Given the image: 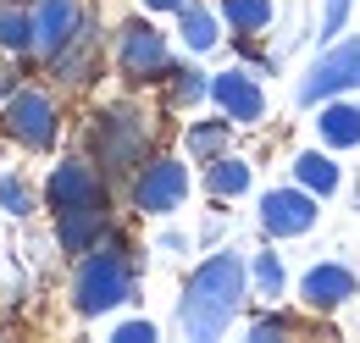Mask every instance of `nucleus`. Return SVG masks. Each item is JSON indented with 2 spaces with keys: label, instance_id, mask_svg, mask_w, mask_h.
Returning <instances> with one entry per match:
<instances>
[{
  "label": "nucleus",
  "instance_id": "15",
  "mask_svg": "<svg viewBox=\"0 0 360 343\" xmlns=\"http://www.w3.org/2000/svg\"><path fill=\"white\" fill-rule=\"evenodd\" d=\"M294 183H305L316 200H327V194H338L344 172L333 167V150H305V155H294Z\"/></svg>",
  "mask_w": 360,
  "mask_h": 343
},
{
  "label": "nucleus",
  "instance_id": "13",
  "mask_svg": "<svg viewBox=\"0 0 360 343\" xmlns=\"http://www.w3.org/2000/svg\"><path fill=\"white\" fill-rule=\"evenodd\" d=\"M111 233V216L105 205H78V211H56V244L67 255H89L94 244Z\"/></svg>",
  "mask_w": 360,
  "mask_h": 343
},
{
  "label": "nucleus",
  "instance_id": "8",
  "mask_svg": "<svg viewBox=\"0 0 360 343\" xmlns=\"http://www.w3.org/2000/svg\"><path fill=\"white\" fill-rule=\"evenodd\" d=\"M316 194L305 183H294V188H271L261 194V227H266V238H305L316 227Z\"/></svg>",
  "mask_w": 360,
  "mask_h": 343
},
{
  "label": "nucleus",
  "instance_id": "28",
  "mask_svg": "<svg viewBox=\"0 0 360 343\" xmlns=\"http://www.w3.org/2000/svg\"><path fill=\"white\" fill-rule=\"evenodd\" d=\"M188 0H144V11H183Z\"/></svg>",
  "mask_w": 360,
  "mask_h": 343
},
{
  "label": "nucleus",
  "instance_id": "14",
  "mask_svg": "<svg viewBox=\"0 0 360 343\" xmlns=\"http://www.w3.org/2000/svg\"><path fill=\"white\" fill-rule=\"evenodd\" d=\"M316 133H321V144L327 150H355L360 144V105H349V100H321L316 105Z\"/></svg>",
  "mask_w": 360,
  "mask_h": 343
},
{
  "label": "nucleus",
  "instance_id": "26",
  "mask_svg": "<svg viewBox=\"0 0 360 343\" xmlns=\"http://www.w3.org/2000/svg\"><path fill=\"white\" fill-rule=\"evenodd\" d=\"M277 332H288L283 316H255V321H250V338H277Z\"/></svg>",
  "mask_w": 360,
  "mask_h": 343
},
{
  "label": "nucleus",
  "instance_id": "22",
  "mask_svg": "<svg viewBox=\"0 0 360 343\" xmlns=\"http://www.w3.org/2000/svg\"><path fill=\"white\" fill-rule=\"evenodd\" d=\"M211 94V78L200 67H172V105H200Z\"/></svg>",
  "mask_w": 360,
  "mask_h": 343
},
{
  "label": "nucleus",
  "instance_id": "1",
  "mask_svg": "<svg viewBox=\"0 0 360 343\" xmlns=\"http://www.w3.org/2000/svg\"><path fill=\"white\" fill-rule=\"evenodd\" d=\"M244 294H250V260L244 255H211L200 260V271L188 277L178 299V327L194 343H211L233 327V316L244 310Z\"/></svg>",
  "mask_w": 360,
  "mask_h": 343
},
{
  "label": "nucleus",
  "instance_id": "27",
  "mask_svg": "<svg viewBox=\"0 0 360 343\" xmlns=\"http://www.w3.org/2000/svg\"><path fill=\"white\" fill-rule=\"evenodd\" d=\"M17 94V72H11V61H0V100H11Z\"/></svg>",
  "mask_w": 360,
  "mask_h": 343
},
{
  "label": "nucleus",
  "instance_id": "18",
  "mask_svg": "<svg viewBox=\"0 0 360 343\" xmlns=\"http://www.w3.org/2000/svg\"><path fill=\"white\" fill-rule=\"evenodd\" d=\"M0 50H34V11H22L17 0H0Z\"/></svg>",
  "mask_w": 360,
  "mask_h": 343
},
{
  "label": "nucleus",
  "instance_id": "25",
  "mask_svg": "<svg viewBox=\"0 0 360 343\" xmlns=\"http://www.w3.org/2000/svg\"><path fill=\"white\" fill-rule=\"evenodd\" d=\"M117 343H155V327H150V321H122V327H117Z\"/></svg>",
  "mask_w": 360,
  "mask_h": 343
},
{
  "label": "nucleus",
  "instance_id": "21",
  "mask_svg": "<svg viewBox=\"0 0 360 343\" xmlns=\"http://www.w3.org/2000/svg\"><path fill=\"white\" fill-rule=\"evenodd\" d=\"M250 283H255V294L261 299H283V255H271V250H261V255L250 260Z\"/></svg>",
  "mask_w": 360,
  "mask_h": 343
},
{
  "label": "nucleus",
  "instance_id": "4",
  "mask_svg": "<svg viewBox=\"0 0 360 343\" xmlns=\"http://www.w3.org/2000/svg\"><path fill=\"white\" fill-rule=\"evenodd\" d=\"M349 89H360V34L355 39H333L311 61V72L300 78V105H321V100L349 94Z\"/></svg>",
  "mask_w": 360,
  "mask_h": 343
},
{
  "label": "nucleus",
  "instance_id": "5",
  "mask_svg": "<svg viewBox=\"0 0 360 343\" xmlns=\"http://www.w3.org/2000/svg\"><path fill=\"white\" fill-rule=\"evenodd\" d=\"M117 67L128 84H155V78H172V50L167 34L150 28V22H128L117 34Z\"/></svg>",
  "mask_w": 360,
  "mask_h": 343
},
{
  "label": "nucleus",
  "instance_id": "24",
  "mask_svg": "<svg viewBox=\"0 0 360 343\" xmlns=\"http://www.w3.org/2000/svg\"><path fill=\"white\" fill-rule=\"evenodd\" d=\"M349 6H355V0H327V6H321V39H327V44H333V34H344Z\"/></svg>",
  "mask_w": 360,
  "mask_h": 343
},
{
  "label": "nucleus",
  "instance_id": "7",
  "mask_svg": "<svg viewBox=\"0 0 360 343\" xmlns=\"http://www.w3.org/2000/svg\"><path fill=\"white\" fill-rule=\"evenodd\" d=\"M144 144H150V122L139 111H105L100 128H94V150H100V167L128 172L144 161Z\"/></svg>",
  "mask_w": 360,
  "mask_h": 343
},
{
  "label": "nucleus",
  "instance_id": "2",
  "mask_svg": "<svg viewBox=\"0 0 360 343\" xmlns=\"http://www.w3.org/2000/svg\"><path fill=\"white\" fill-rule=\"evenodd\" d=\"M134 283L139 266L128 260L122 244H94L72 271V304H78V316H105V310L134 299Z\"/></svg>",
  "mask_w": 360,
  "mask_h": 343
},
{
  "label": "nucleus",
  "instance_id": "3",
  "mask_svg": "<svg viewBox=\"0 0 360 343\" xmlns=\"http://www.w3.org/2000/svg\"><path fill=\"white\" fill-rule=\"evenodd\" d=\"M0 128H6V138H17L22 150H50L56 133H61L56 100L45 89H17L11 100H0Z\"/></svg>",
  "mask_w": 360,
  "mask_h": 343
},
{
  "label": "nucleus",
  "instance_id": "19",
  "mask_svg": "<svg viewBox=\"0 0 360 343\" xmlns=\"http://www.w3.org/2000/svg\"><path fill=\"white\" fill-rule=\"evenodd\" d=\"M222 22L250 39V34H261L271 22V0H222Z\"/></svg>",
  "mask_w": 360,
  "mask_h": 343
},
{
  "label": "nucleus",
  "instance_id": "23",
  "mask_svg": "<svg viewBox=\"0 0 360 343\" xmlns=\"http://www.w3.org/2000/svg\"><path fill=\"white\" fill-rule=\"evenodd\" d=\"M0 205L11 216H28L34 211V194H28V183L22 177H0Z\"/></svg>",
  "mask_w": 360,
  "mask_h": 343
},
{
  "label": "nucleus",
  "instance_id": "12",
  "mask_svg": "<svg viewBox=\"0 0 360 343\" xmlns=\"http://www.w3.org/2000/svg\"><path fill=\"white\" fill-rule=\"evenodd\" d=\"M300 299L311 304V310H338V304L355 299V271L344 266V260H321V266H311L305 277H300Z\"/></svg>",
  "mask_w": 360,
  "mask_h": 343
},
{
  "label": "nucleus",
  "instance_id": "10",
  "mask_svg": "<svg viewBox=\"0 0 360 343\" xmlns=\"http://www.w3.org/2000/svg\"><path fill=\"white\" fill-rule=\"evenodd\" d=\"M78 28H84V6L78 0H39L34 6V50L56 61L67 44L78 39Z\"/></svg>",
  "mask_w": 360,
  "mask_h": 343
},
{
  "label": "nucleus",
  "instance_id": "9",
  "mask_svg": "<svg viewBox=\"0 0 360 343\" xmlns=\"http://www.w3.org/2000/svg\"><path fill=\"white\" fill-rule=\"evenodd\" d=\"M50 211H78V205H105V177L89 161H61L45 183Z\"/></svg>",
  "mask_w": 360,
  "mask_h": 343
},
{
  "label": "nucleus",
  "instance_id": "11",
  "mask_svg": "<svg viewBox=\"0 0 360 343\" xmlns=\"http://www.w3.org/2000/svg\"><path fill=\"white\" fill-rule=\"evenodd\" d=\"M211 100L222 105V117L233 122V128H238V122L250 128V122L266 117V94H261V84H255V72H238V67L211 78Z\"/></svg>",
  "mask_w": 360,
  "mask_h": 343
},
{
  "label": "nucleus",
  "instance_id": "6",
  "mask_svg": "<svg viewBox=\"0 0 360 343\" xmlns=\"http://www.w3.org/2000/svg\"><path fill=\"white\" fill-rule=\"evenodd\" d=\"M134 211L144 216H172L188 200V167L183 161H172V155H155V161H144L134 177Z\"/></svg>",
  "mask_w": 360,
  "mask_h": 343
},
{
  "label": "nucleus",
  "instance_id": "20",
  "mask_svg": "<svg viewBox=\"0 0 360 343\" xmlns=\"http://www.w3.org/2000/svg\"><path fill=\"white\" fill-rule=\"evenodd\" d=\"M227 138H233V122H194L188 128V155H200V167H205V161L227 155Z\"/></svg>",
  "mask_w": 360,
  "mask_h": 343
},
{
  "label": "nucleus",
  "instance_id": "17",
  "mask_svg": "<svg viewBox=\"0 0 360 343\" xmlns=\"http://www.w3.org/2000/svg\"><path fill=\"white\" fill-rule=\"evenodd\" d=\"M178 22H183V44L194 50V56H205V50H217V39H222V22H217V11H205V6H183L178 11Z\"/></svg>",
  "mask_w": 360,
  "mask_h": 343
},
{
  "label": "nucleus",
  "instance_id": "16",
  "mask_svg": "<svg viewBox=\"0 0 360 343\" xmlns=\"http://www.w3.org/2000/svg\"><path fill=\"white\" fill-rule=\"evenodd\" d=\"M250 183H255V172H250V161H238V155L205 161V194H211V200H238Z\"/></svg>",
  "mask_w": 360,
  "mask_h": 343
}]
</instances>
